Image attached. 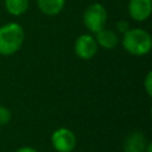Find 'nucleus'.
Masks as SVG:
<instances>
[{
	"instance_id": "nucleus-1",
	"label": "nucleus",
	"mask_w": 152,
	"mask_h": 152,
	"mask_svg": "<svg viewBox=\"0 0 152 152\" xmlns=\"http://www.w3.org/2000/svg\"><path fill=\"white\" fill-rule=\"evenodd\" d=\"M25 33L18 23H7L0 27V55H14L24 43Z\"/></svg>"
},
{
	"instance_id": "nucleus-2",
	"label": "nucleus",
	"mask_w": 152,
	"mask_h": 152,
	"mask_svg": "<svg viewBox=\"0 0 152 152\" xmlns=\"http://www.w3.org/2000/svg\"><path fill=\"white\" fill-rule=\"evenodd\" d=\"M124 49L133 56H144L150 52L152 48L151 34L142 28H129L122 37Z\"/></svg>"
},
{
	"instance_id": "nucleus-3",
	"label": "nucleus",
	"mask_w": 152,
	"mask_h": 152,
	"mask_svg": "<svg viewBox=\"0 0 152 152\" xmlns=\"http://www.w3.org/2000/svg\"><path fill=\"white\" fill-rule=\"evenodd\" d=\"M106 21L107 11L102 4H90L83 12V24L91 33H97L100 30L104 28Z\"/></svg>"
},
{
	"instance_id": "nucleus-4",
	"label": "nucleus",
	"mask_w": 152,
	"mask_h": 152,
	"mask_svg": "<svg viewBox=\"0 0 152 152\" xmlns=\"http://www.w3.org/2000/svg\"><path fill=\"white\" fill-rule=\"evenodd\" d=\"M76 135L70 128L59 127L51 134V145L57 152H72L76 147Z\"/></svg>"
},
{
	"instance_id": "nucleus-5",
	"label": "nucleus",
	"mask_w": 152,
	"mask_h": 152,
	"mask_svg": "<svg viewBox=\"0 0 152 152\" xmlns=\"http://www.w3.org/2000/svg\"><path fill=\"white\" fill-rule=\"evenodd\" d=\"M75 53L77 55V57H80L81 59H91L97 50H99V45L95 40V37H93L91 34H88V33H84V34H81L76 42H75Z\"/></svg>"
},
{
	"instance_id": "nucleus-6",
	"label": "nucleus",
	"mask_w": 152,
	"mask_h": 152,
	"mask_svg": "<svg viewBox=\"0 0 152 152\" xmlns=\"http://www.w3.org/2000/svg\"><path fill=\"white\" fill-rule=\"evenodd\" d=\"M152 12V0H129L128 14L135 21H145Z\"/></svg>"
},
{
	"instance_id": "nucleus-7",
	"label": "nucleus",
	"mask_w": 152,
	"mask_h": 152,
	"mask_svg": "<svg viewBox=\"0 0 152 152\" xmlns=\"http://www.w3.org/2000/svg\"><path fill=\"white\" fill-rule=\"evenodd\" d=\"M148 141L144 133L132 132L129 133L124 141V152H145Z\"/></svg>"
},
{
	"instance_id": "nucleus-8",
	"label": "nucleus",
	"mask_w": 152,
	"mask_h": 152,
	"mask_svg": "<svg viewBox=\"0 0 152 152\" xmlns=\"http://www.w3.org/2000/svg\"><path fill=\"white\" fill-rule=\"evenodd\" d=\"M95 34H96L95 40H96L97 45L103 48V49H106V50L114 49L119 43L118 34L110 28H102Z\"/></svg>"
},
{
	"instance_id": "nucleus-9",
	"label": "nucleus",
	"mask_w": 152,
	"mask_h": 152,
	"mask_svg": "<svg viewBox=\"0 0 152 152\" xmlns=\"http://www.w3.org/2000/svg\"><path fill=\"white\" fill-rule=\"evenodd\" d=\"M65 5V0H37L39 11L46 15H57Z\"/></svg>"
},
{
	"instance_id": "nucleus-10",
	"label": "nucleus",
	"mask_w": 152,
	"mask_h": 152,
	"mask_svg": "<svg viewBox=\"0 0 152 152\" xmlns=\"http://www.w3.org/2000/svg\"><path fill=\"white\" fill-rule=\"evenodd\" d=\"M5 8L11 15H21L28 8V0H5Z\"/></svg>"
},
{
	"instance_id": "nucleus-11",
	"label": "nucleus",
	"mask_w": 152,
	"mask_h": 152,
	"mask_svg": "<svg viewBox=\"0 0 152 152\" xmlns=\"http://www.w3.org/2000/svg\"><path fill=\"white\" fill-rule=\"evenodd\" d=\"M12 114L11 110L5 107V106H0V126H5L11 121Z\"/></svg>"
},
{
	"instance_id": "nucleus-12",
	"label": "nucleus",
	"mask_w": 152,
	"mask_h": 152,
	"mask_svg": "<svg viewBox=\"0 0 152 152\" xmlns=\"http://www.w3.org/2000/svg\"><path fill=\"white\" fill-rule=\"evenodd\" d=\"M144 88H145V91L148 96L152 95V72L148 71L145 76V80H144Z\"/></svg>"
},
{
	"instance_id": "nucleus-13",
	"label": "nucleus",
	"mask_w": 152,
	"mask_h": 152,
	"mask_svg": "<svg viewBox=\"0 0 152 152\" xmlns=\"http://www.w3.org/2000/svg\"><path fill=\"white\" fill-rule=\"evenodd\" d=\"M116 28H118L119 32L125 33L127 30H129V24H128V21H126V20H124V19H120V20L116 23Z\"/></svg>"
},
{
	"instance_id": "nucleus-14",
	"label": "nucleus",
	"mask_w": 152,
	"mask_h": 152,
	"mask_svg": "<svg viewBox=\"0 0 152 152\" xmlns=\"http://www.w3.org/2000/svg\"><path fill=\"white\" fill-rule=\"evenodd\" d=\"M14 152H38V151L31 146H23V147H19L18 150H15Z\"/></svg>"
}]
</instances>
